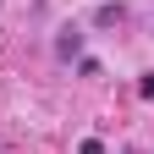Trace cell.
I'll list each match as a JSON object with an SVG mask.
<instances>
[{
  "instance_id": "obj_1",
  "label": "cell",
  "mask_w": 154,
  "mask_h": 154,
  "mask_svg": "<svg viewBox=\"0 0 154 154\" xmlns=\"http://www.w3.org/2000/svg\"><path fill=\"white\" fill-rule=\"evenodd\" d=\"M77 154H105V143H99V138H83V143H77Z\"/></svg>"
},
{
  "instance_id": "obj_2",
  "label": "cell",
  "mask_w": 154,
  "mask_h": 154,
  "mask_svg": "<svg viewBox=\"0 0 154 154\" xmlns=\"http://www.w3.org/2000/svg\"><path fill=\"white\" fill-rule=\"evenodd\" d=\"M138 94H143V99H154V72H143V83H138Z\"/></svg>"
}]
</instances>
